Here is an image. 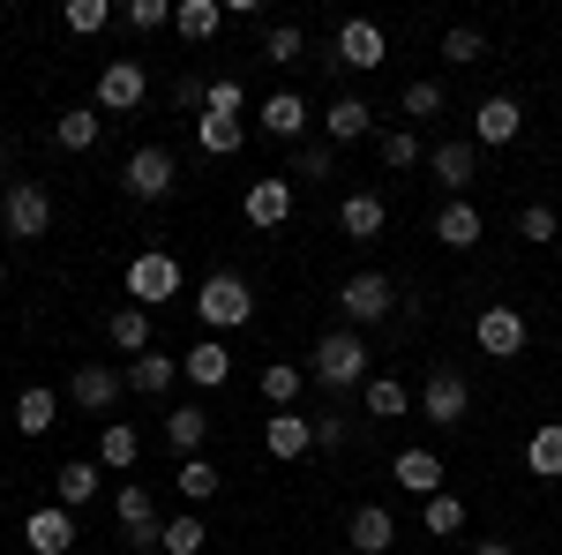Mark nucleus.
Wrapping results in <instances>:
<instances>
[{
  "label": "nucleus",
  "mask_w": 562,
  "mask_h": 555,
  "mask_svg": "<svg viewBox=\"0 0 562 555\" xmlns=\"http://www.w3.org/2000/svg\"><path fill=\"white\" fill-rule=\"evenodd\" d=\"M368 129H375V106L368 98H330V113H323V135L330 143H360Z\"/></svg>",
  "instance_id": "aec40b11"
},
{
  "label": "nucleus",
  "mask_w": 562,
  "mask_h": 555,
  "mask_svg": "<svg viewBox=\"0 0 562 555\" xmlns=\"http://www.w3.org/2000/svg\"><path fill=\"white\" fill-rule=\"evenodd\" d=\"M473 338H480L487 360H518V353H525V315H518V308H480Z\"/></svg>",
  "instance_id": "0eeeda50"
},
{
  "label": "nucleus",
  "mask_w": 562,
  "mask_h": 555,
  "mask_svg": "<svg viewBox=\"0 0 562 555\" xmlns=\"http://www.w3.org/2000/svg\"><path fill=\"white\" fill-rule=\"evenodd\" d=\"M465 406H473V384H465L458 368H435V376H428V390H420V413L450 428V421H465Z\"/></svg>",
  "instance_id": "6e6552de"
},
{
  "label": "nucleus",
  "mask_w": 562,
  "mask_h": 555,
  "mask_svg": "<svg viewBox=\"0 0 562 555\" xmlns=\"http://www.w3.org/2000/svg\"><path fill=\"white\" fill-rule=\"evenodd\" d=\"M405 113H413V121H435V113H442V84H428V76L405 84Z\"/></svg>",
  "instance_id": "49530a36"
},
{
  "label": "nucleus",
  "mask_w": 562,
  "mask_h": 555,
  "mask_svg": "<svg viewBox=\"0 0 562 555\" xmlns=\"http://www.w3.org/2000/svg\"><path fill=\"white\" fill-rule=\"evenodd\" d=\"M113 518L128 525L135 541H158V533H166V525H158V503H150V488H143V480H128V488L113 496Z\"/></svg>",
  "instance_id": "6ab92c4d"
},
{
  "label": "nucleus",
  "mask_w": 562,
  "mask_h": 555,
  "mask_svg": "<svg viewBox=\"0 0 562 555\" xmlns=\"http://www.w3.org/2000/svg\"><path fill=\"white\" fill-rule=\"evenodd\" d=\"M143 90H150L143 60H105V76H98V106H105V113H135Z\"/></svg>",
  "instance_id": "1a4fd4ad"
},
{
  "label": "nucleus",
  "mask_w": 562,
  "mask_h": 555,
  "mask_svg": "<svg viewBox=\"0 0 562 555\" xmlns=\"http://www.w3.org/2000/svg\"><path fill=\"white\" fill-rule=\"evenodd\" d=\"M435 241H442V248H473V241H480V211L450 196V203L435 211Z\"/></svg>",
  "instance_id": "a878e982"
},
{
  "label": "nucleus",
  "mask_w": 562,
  "mask_h": 555,
  "mask_svg": "<svg viewBox=\"0 0 562 555\" xmlns=\"http://www.w3.org/2000/svg\"><path fill=\"white\" fill-rule=\"evenodd\" d=\"M60 23H68L76 38H90V31H105V23H113V8H105V0H68V8H60Z\"/></svg>",
  "instance_id": "79ce46f5"
},
{
  "label": "nucleus",
  "mask_w": 562,
  "mask_h": 555,
  "mask_svg": "<svg viewBox=\"0 0 562 555\" xmlns=\"http://www.w3.org/2000/svg\"><path fill=\"white\" fill-rule=\"evenodd\" d=\"M173 293H180V263L166 248H143L128 263V300L135 308H158V300H173Z\"/></svg>",
  "instance_id": "39448f33"
},
{
  "label": "nucleus",
  "mask_w": 562,
  "mask_h": 555,
  "mask_svg": "<svg viewBox=\"0 0 562 555\" xmlns=\"http://www.w3.org/2000/svg\"><path fill=\"white\" fill-rule=\"evenodd\" d=\"M360 398H368V413H375V421H405V413H413V390L397 384V376H368Z\"/></svg>",
  "instance_id": "c756f323"
},
{
  "label": "nucleus",
  "mask_w": 562,
  "mask_h": 555,
  "mask_svg": "<svg viewBox=\"0 0 562 555\" xmlns=\"http://www.w3.org/2000/svg\"><path fill=\"white\" fill-rule=\"evenodd\" d=\"M390 480H397L405 496H420V503H428V496H442V458H435V451H397Z\"/></svg>",
  "instance_id": "dca6fc26"
},
{
  "label": "nucleus",
  "mask_w": 562,
  "mask_h": 555,
  "mask_svg": "<svg viewBox=\"0 0 562 555\" xmlns=\"http://www.w3.org/2000/svg\"><path fill=\"white\" fill-rule=\"evenodd\" d=\"M240 211H248V225H256V233L285 225V218H293V180H256V188L240 196Z\"/></svg>",
  "instance_id": "ddd939ff"
},
{
  "label": "nucleus",
  "mask_w": 562,
  "mask_h": 555,
  "mask_svg": "<svg viewBox=\"0 0 562 555\" xmlns=\"http://www.w3.org/2000/svg\"><path fill=\"white\" fill-rule=\"evenodd\" d=\"M262 451H270V458H307V451H315V428H307L301 413H270V421H262Z\"/></svg>",
  "instance_id": "a211bd4d"
},
{
  "label": "nucleus",
  "mask_w": 562,
  "mask_h": 555,
  "mask_svg": "<svg viewBox=\"0 0 562 555\" xmlns=\"http://www.w3.org/2000/svg\"><path fill=\"white\" fill-rule=\"evenodd\" d=\"M420 525H428L435 541H442V533H458V525H465V503L442 488V496H428V503H420Z\"/></svg>",
  "instance_id": "4c0bfd02"
},
{
  "label": "nucleus",
  "mask_w": 562,
  "mask_h": 555,
  "mask_svg": "<svg viewBox=\"0 0 562 555\" xmlns=\"http://www.w3.org/2000/svg\"><path fill=\"white\" fill-rule=\"evenodd\" d=\"M346 541H352V555H383L390 541H397V518H390L383 503H360L352 525H346Z\"/></svg>",
  "instance_id": "f3484780"
},
{
  "label": "nucleus",
  "mask_w": 562,
  "mask_h": 555,
  "mask_svg": "<svg viewBox=\"0 0 562 555\" xmlns=\"http://www.w3.org/2000/svg\"><path fill=\"white\" fill-rule=\"evenodd\" d=\"M121 188H128L135 203H158V196H173V151H166V143H143L128 166H121Z\"/></svg>",
  "instance_id": "20e7f679"
},
{
  "label": "nucleus",
  "mask_w": 562,
  "mask_h": 555,
  "mask_svg": "<svg viewBox=\"0 0 562 555\" xmlns=\"http://www.w3.org/2000/svg\"><path fill=\"white\" fill-rule=\"evenodd\" d=\"M338 308H346V323L360 331V323H383L390 308H397V293H390L383 270H352L346 286H338Z\"/></svg>",
  "instance_id": "7ed1b4c3"
},
{
  "label": "nucleus",
  "mask_w": 562,
  "mask_h": 555,
  "mask_svg": "<svg viewBox=\"0 0 562 555\" xmlns=\"http://www.w3.org/2000/svg\"><path fill=\"white\" fill-rule=\"evenodd\" d=\"M0 218H8L15 241H45V225H53V196H45L38 180H15L8 203H0Z\"/></svg>",
  "instance_id": "423d86ee"
},
{
  "label": "nucleus",
  "mask_w": 562,
  "mask_h": 555,
  "mask_svg": "<svg viewBox=\"0 0 562 555\" xmlns=\"http://www.w3.org/2000/svg\"><path fill=\"white\" fill-rule=\"evenodd\" d=\"M203 541H211L203 518H173V525L158 533V555H203Z\"/></svg>",
  "instance_id": "58836bf2"
},
{
  "label": "nucleus",
  "mask_w": 562,
  "mask_h": 555,
  "mask_svg": "<svg viewBox=\"0 0 562 555\" xmlns=\"http://www.w3.org/2000/svg\"><path fill=\"white\" fill-rule=\"evenodd\" d=\"M203 106H211L217 121H240V106H248V90L233 84V76H217V84H211V90H203Z\"/></svg>",
  "instance_id": "c03bdc74"
},
{
  "label": "nucleus",
  "mask_w": 562,
  "mask_h": 555,
  "mask_svg": "<svg viewBox=\"0 0 562 555\" xmlns=\"http://www.w3.org/2000/svg\"><path fill=\"white\" fill-rule=\"evenodd\" d=\"M121 23H128V31H166V23H173V0H128Z\"/></svg>",
  "instance_id": "37998d69"
},
{
  "label": "nucleus",
  "mask_w": 562,
  "mask_h": 555,
  "mask_svg": "<svg viewBox=\"0 0 562 555\" xmlns=\"http://www.w3.org/2000/svg\"><path fill=\"white\" fill-rule=\"evenodd\" d=\"M195 315H203L211 331H240V323L256 315V293H248V278H233V270H211V278H203V293H195Z\"/></svg>",
  "instance_id": "f03ea898"
},
{
  "label": "nucleus",
  "mask_w": 562,
  "mask_h": 555,
  "mask_svg": "<svg viewBox=\"0 0 562 555\" xmlns=\"http://www.w3.org/2000/svg\"><path fill=\"white\" fill-rule=\"evenodd\" d=\"M53 413H60V398H53L45 384H31L23 398H15V428H23V435H53V428H60Z\"/></svg>",
  "instance_id": "7c9ffc66"
},
{
  "label": "nucleus",
  "mask_w": 562,
  "mask_h": 555,
  "mask_svg": "<svg viewBox=\"0 0 562 555\" xmlns=\"http://www.w3.org/2000/svg\"><path fill=\"white\" fill-rule=\"evenodd\" d=\"M121 376H128V390H143V398H158V390H173L180 360H166V353L150 345V353H135V360H128V368H121Z\"/></svg>",
  "instance_id": "b1692460"
},
{
  "label": "nucleus",
  "mask_w": 562,
  "mask_h": 555,
  "mask_svg": "<svg viewBox=\"0 0 562 555\" xmlns=\"http://www.w3.org/2000/svg\"><path fill=\"white\" fill-rule=\"evenodd\" d=\"M480 53H487V38H480L473 23H458V31H442V60H450V68H473Z\"/></svg>",
  "instance_id": "a19ab883"
},
{
  "label": "nucleus",
  "mask_w": 562,
  "mask_h": 555,
  "mask_svg": "<svg viewBox=\"0 0 562 555\" xmlns=\"http://www.w3.org/2000/svg\"><path fill=\"white\" fill-rule=\"evenodd\" d=\"M180 376H188L195 390H217L225 376H233V353H225L217 338H195L188 353H180Z\"/></svg>",
  "instance_id": "2eb2a0df"
},
{
  "label": "nucleus",
  "mask_w": 562,
  "mask_h": 555,
  "mask_svg": "<svg viewBox=\"0 0 562 555\" xmlns=\"http://www.w3.org/2000/svg\"><path fill=\"white\" fill-rule=\"evenodd\" d=\"M195 135H203V151H211V158H233V151L248 143V129H240V121H217V113H203V121H195Z\"/></svg>",
  "instance_id": "e433bc0d"
},
{
  "label": "nucleus",
  "mask_w": 562,
  "mask_h": 555,
  "mask_svg": "<svg viewBox=\"0 0 562 555\" xmlns=\"http://www.w3.org/2000/svg\"><path fill=\"white\" fill-rule=\"evenodd\" d=\"M301 368H293V360H270V368H262V398H270V406H278V413H293V398H301Z\"/></svg>",
  "instance_id": "72a5a7b5"
},
{
  "label": "nucleus",
  "mask_w": 562,
  "mask_h": 555,
  "mask_svg": "<svg viewBox=\"0 0 562 555\" xmlns=\"http://www.w3.org/2000/svg\"><path fill=\"white\" fill-rule=\"evenodd\" d=\"M173 488L188 496V503H211V496H217V466H211V458H180Z\"/></svg>",
  "instance_id": "f704fd0d"
},
{
  "label": "nucleus",
  "mask_w": 562,
  "mask_h": 555,
  "mask_svg": "<svg viewBox=\"0 0 562 555\" xmlns=\"http://www.w3.org/2000/svg\"><path fill=\"white\" fill-rule=\"evenodd\" d=\"M262 53H270V68H301V53H307L301 23H278V31L262 38Z\"/></svg>",
  "instance_id": "ea45409f"
},
{
  "label": "nucleus",
  "mask_w": 562,
  "mask_h": 555,
  "mask_svg": "<svg viewBox=\"0 0 562 555\" xmlns=\"http://www.w3.org/2000/svg\"><path fill=\"white\" fill-rule=\"evenodd\" d=\"M262 135H278V143H301V135H307V106L293 98V90L262 98Z\"/></svg>",
  "instance_id": "5701e85b"
},
{
  "label": "nucleus",
  "mask_w": 562,
  "mask_h": 555,
  "mask_svg": "<svg viewBox=\"0 0 562 555\" xmlns=\"http://www.w3.org/2000/svg\"><path fill=\"white\" fill-rule=\"evenodd\" d=\"M105 338L121 345V353H150V308H113V315H105Z\"/></svg>",
  "instance_id": "c85d7f7f"
},
{
  "label": "nucleus",
  "mask_w": 562,
  "mask_h": 555,
  "mask_svg": "<svg viewBox=\"0 0 562 555\" xmlns=\"http://www.w3.org/2000/svg\"><path fill=\"white\" fill-rule=\"evenodd\" d=\"M135 458H143V435H135L128 421H113L105 435H98V466H113V473H128Z\"/></svg>",
  "instance_id": "2f4dec72"
},
{
  "label": "nucleus",
  "mask_w": 562,
  "mask_h": 555,
  "mask_svg": "<svg viewBox=\"0 0 562 555\" xmlns=\"http://www.w3.org/2000/svg\"><path fill=\"white\" fill-rule=\"evenodd\" d=\"M473 143H435V180H442V188H465V180H473Z\"/></svg>",
  "instance_id": "473e14b6"
},
{
  "label": "nucleus",
  "mask_w": 562,
  "mask_h": 555,
  "mask_svg": "<svg viewBox=\"0 0 562 555\" xmlns=\"http://www.w3.org/2000/svg\"><path fill=\"white\" fill-rule=\"evenodd\" d=\"M217 23H225V0H173V31L188 45H211Z\"/></svg>",
  "instance_id": "412c9836"
},
{
  "label": "nucleus",
  "mask_w": 562,
  "mask_h": 555,
  "mask_svg": "<svg viewBox=\"0 0 562 555\" xmlns=\"http://www.w3.org/2000/svg\"><path fill=\"white\" fill-rule=\"evenodd\" d=\"M307 376H315V384H330V390L368 384V345H360V331H323L315 360H307Z\"/></svg>",
  "instance_id": "f257e3e1"
},
{
  "label": "nucleus",
  "mask_w": 562,
  "mask_h": 555,
  "mask_svg": "<svg viewBox=\"0 0 562 555\" xmlns=\"http://www.w3.org/2000/svg\"><path fill=\"white\" fill-rule=\"evenodd\" d=\"M166 443H173L180 458H203V443H211V421H203V406H173V413H166Z\"/></svg>",
  "instance_id": "393cba45"
},
{
  "label": "nucleus",
  "mask_w": 562,
  "mask_h": 555,
  "mask_svg": "<svg viewBox=\"0 0 562 555\" xmlns=\"http://www.w3.org/2000/svg\"><path fill=\"white\" fill-rule=\"evenodd\" d=\"M518 233H525V241H555V211H548V203H525Z\"/></svg>",
  "instance_id": "09e8293b"
},
{
  "label": "nucleus",
  "mask_w": 562,
  "mask_h": 555,
  "mask_svg": "<svg viewBox=\"0 0 562 555\" xmlns=\"http://www.w3.org/2000/svg\"><path fill=\"white\" fill-rule=\"evenodd\" d=\"M338 68H383V23H368V15L338 23Z\"/></svg>",
  "instance_id": "f8f14e48"
},
{
  "label": "nucleus",
  "mask_w": 562,
  "mask_h": 555,
  "mask_svg": "<svg viewBox=\"0 0 562 555\" xmlns=\"http://www.w3.org/2000/svg\"><path fill=\"white\" fill-rule=\"evenodd\" d=\"M525 129V113H518V98H487L473 113V143H487V151H503V143H518Z\"/></svg>",
  "instance_id": "4468645a"
},
{
  "label": "nucleus",
  "mask_w": 562,
  "mask_h": 555,
  "mask_svg": "<svg viewBox=\"0 0 562 555\" xmlns=\"http://www.w3.org/2000/svg\"><path fill=\"white\" fill-rule=\"evenodd\" d=\"M0 293H8V270H0Z\"/></svg>",
  "instance_id": "603ef678"
},
{
  "label": "nucleus",
  "mask_w": 562,
  "mask_h": 555,
  "mask_svg": "<svg viewBox=\"0 0 562 555\" xmlns=\"http://www.w3.org/2000/svg\"><path fill=\"white\" fill-rule=\"evenodd\" d=\"M525 466H532V480H562V421H540L525 435Z\"/></svg>",
  "instance_id": "4be33fe9"
},
{
  "label": "nucleus",
  "mask_w": 562,
  "mask_h": 555,
  "mask_svg": "<svg viewBox=\"0 0 562 555\" xmlns=\"http://www.w3.org/2000/svg\"><path fill=\"white\" fill-rule=\"evenodd\" d=\"M121 390H128V376H121V368H98V360H83V368L68 376V398H76L83 413H105Z\"/></svg>",
  "instance_id": "9d476101"
},
{
  "label": "nucleus",
  "mask_w": 562,
  "mask_h": 555,
  "mask_svg": "<svg viewBox=\"0 0 562 555\" xmlns=\"http://www.w3.org/2000/svg\"><path fill=\"white\" fill-rule=\"evenodd\" d=\"M473 555H518V548H510V541H480Z\"/></svg>",
  "instance_id": "3c124183"
},
{
  "label": "nucleus",
  "mask_w": 562,
  "mask_h": 555,
  "mask_svg": "<svg viewBox=\"0 0 562 555\" xmlns=\"http://www.w3.org/2000/svg\"><path fill=\"white\" fill-rule=\"evenodd\" d=\"M53 496H60V511H83L90 496H98V466L90 458H68V466L53 473Z\"/></svg>",
  "instance_id": "cd10ccee"
},
{
  "label": "nucleus",
  "mask_w": 562,
  "mask_h": 555,
  "mask_svg": "<svg viewBox=\"0 0 562 555\" xmlns=\"http://www.w3.org/2000/svg\"><path fill=\"white\" fill-rule=\"evenodd\" d=\"M413 158H420V135H413V129H390V135H383V166L405 173Z\"/></svg>",
  "instance_id": "a18cd8bd"
},
{
  "label": "nucleus",
  "mask_w": 562,
  "mask_h": 555,
  "mask_svg": "<svg viewBox=\"0 0 562 555\" xmlns=\"http://www.w3.org/2000/svg\"><path fill=\"white\" fill-rule=\"evenodd\" d=\"M293 173L301 180H330V143H293Z\"/></svg>",
  "instance_id": "de8ad7c7"
},
{
  "label": "nucleus",
  "mask_w": 562,
  "mask_h": 555,
  "mask_svg": "<svg viewBox=\"0 0 562 555\" xmlns=\"http://www.w3.org/2000/svg\"><path fill=\"white\" fill-rule=\"evenodd\" d=\"M338 225H346L352 241H375V233H383V196H375V188L346 196V203H338Z\"/></svg>",
  "instance_id": "bb28decb"
},
{
  "label": "nucleus",
  "mask_w": 562,
  "mask_h": 555,
  "mask_svg": "<svg viewBox=\"0 0 562 555\" xmlns=\"http://www.w3.org/2000/svg\"><path fill=\"white\" fill-rule=\"evenodd\" d=\"M98 129H105V121H98L90 106H76V113H60V129H53V143H60V151H90V143H98Z\"/></svg>",
  "instance_id": "c9c22d12"
},
{
  "label": "nucleus",
  "mask_w": 562,
  "mask_h": 555,
  "mask_svg": "<svg viewBox=\"0 0 562 555\" xmlns=\"http://www.w3.org/2000/svg\"><path fill=\"white\" fill-rule=\"evenodd\" d=\"M315 428V443H323V451H338V443H346V421H338V413H323V421H307Z\"/></svg>",
  "instance_id": "8fccbe9b"
},
{
  "label": "nucleus",
  "mask_w": 562,
  "mask_h": 555,
  "mask_svg": "<svg viewBox=\"0 0 562 555\" xmlns=\"http://www.w3.org/2000/svg\"><path fill=\"white\" fill-rule=\"evenodd\" d=\"M23 541H31V555H68L76 548V511H31L23 518Z\"/></svg>",
  "instance_id": "9b49d317"
}]
</instances>
